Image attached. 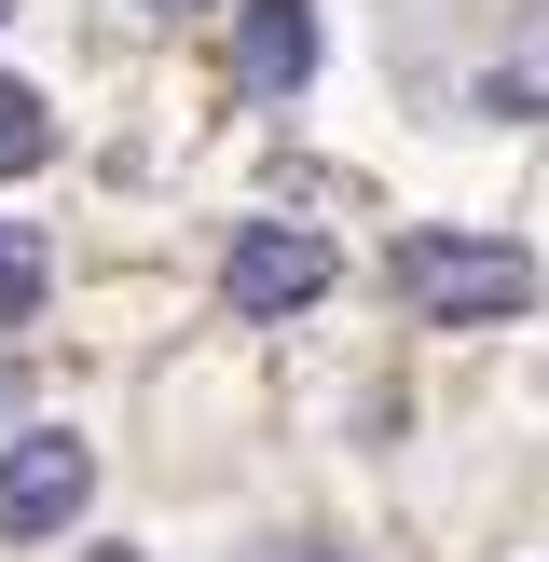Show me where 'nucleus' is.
<instances>
[{
    "mask_svg": "<svg viewBox=\"0 0 549 562\" xmlns=\"http://www.w3.org/2000/svg\"><path fill=\"white\" fill-rule=\"evenodd\" d=\"M97 562H152V549H97Z\"/></svg>",
    "mask_w": 549,
    "mask_h": 562,
    "instance_id": "9",
    "label": "nucleus"
},
{
    "mask_svg": "<svg viewBox=\"0 0 549 562\" xmlns=\"http://www.w3.org/2000/svg\"><path fill=\"white\" fill-rule=\"evenodd\" d=\"M481 110H494V124H536V110H549V14H536V27H522V42L481 69Z\"/></svg>",
    "mask_w": 549,
    "mask_h": 562,
    "instance_id": "5",
    "label": "nucleus"
},
{
    "mask_svg": "<svg viewBox=\"0 0 549 562\" xmlns=\"http://www.w3.org/2000/svg\"><path fill=\"white\" fill-rule=\"evenodd\" d=\"M247 562H344V549H247Z\"/></svg>",
    "mask_w": 549,
    "mask_h": 562,
    "instance_id": "8",
    "label": "nucleus"
},
{
    "mask_svg": "<svg viewBox=\"0 0 549 562\" xmlns=\"http://www.w3.org/2000/svg\"><path fill=\"white\" fill-rule=\"evenodd\" d=\"M152 14H179V0H152Z\"/></svg>",
    "mask_w": 549,
    "mask_h": 562,
    "instance_id": "10",
    "label": "nucleus"
},
{
    "mask_svg": "<svg viewBox=\"0 0 549 562\" xmlns=\"http://www.w3.org/2000/svg\"><path fill=\"white\" fill-rule=\"evenodd\" d=\"M42 274H55V247L27 234V220H0V316H27V302H42Z\"/></svg>",
    "mask_w": 549,
    "mask_h": 562,
    "instance_id": "7",
    "label": "nucleus"
},
{
    "mask_svg": "<svg viewBox=\"0 0 549 562\" xmlns=\"http://www.w3.org/2000/svg\"><path fill=\"white\" fill-rule=\"evenodd\" d=\"M399 302L439 329H494V316L536 302V261L494 247V234H399Z\"/></svg>",
    "mask_w": 549,
    "mask_h": 562,
    "instance_id": "1",
    "label": "nucleus"
},
{
    "mask_svg": "<svg viewBox=\"0 0 549 562\" xmlns=\"http://www.w3.org/2000/svg\"><path fill=\"white\" fill-rule=\"evenodd\" d=\"M220 289H234V316H302V302L329 289V234L247 220V234H234V261H220Z\"/></svg>",
    "mask_w": 549,
    "mask_h": 562,
    "instance_id": "2",
    "label": "nucleus"
},
{
    "mask_svg": "<svg viewBox=\"0 0 549 562\" xmlns=\"http://www.w3.org/2000/svg\"><path fill=\"white\" fill-rule=\"evenodd\" d=\"M0 14H14V0H0Z\"/></svg>",
    "mask_w": 549,
    "mask_h": 562,
    "instance_id": "11",
    "label": "nucleus"
},
{
    "mask_svg": "<svg viewBox=\"0 0 549 562\" xmlns=\"http://www.w3.org/2000/svg\"><path fill=\"white\" fill-rule=\"evenodd\" d=\"M234 82H247V97H302V82H316V0H247Z\"/></svg>",
    "mask_w": 549,
    "mask_h": 562,
    "instance_id": "4",
    "label": "nucleus"
},
{
    "mask_svg": "<svg viewBox=\"0 0 549 562\" xmlns=\"http://www.w3.org/2000/svg\"><path fill=\"white\" fill-rule=\"evenodd\" d=\"M82 494H97V453L82 439H14L0 453V536H69Z\"/></svg>",
    "mask_w": 549,
    "mask_h": 562,
    "instance_id": "3",
    "label": "nucleus"
},
{
    "mask_svg": "<svg viewBox=\"0 0 549 562\" xmlns=\"http://www.w3.org/2000/svg\"><path fill=\"white\" fill-rule=\"evenodd\" d=\"M55 151V124H42V97H27L14 69H0V179H27V165Z\"/></svg>",
    "mask_w": 549,
    "mask_h": 562,
    "instance_id": "6",
    "label": "nucleus"
}]
</instances>
